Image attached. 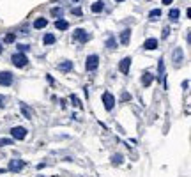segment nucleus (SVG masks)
Here are the masks:
<instances>
[{
  "label": "nucleus",
  "mask_w": 191,
  "mask_h": 177,
  "mask_svg": "<svg viewBox=\"0 0 191 177\" xmlns=\"http://www.w3.org/2000/svg\"><path fill=\"white\" fill-rule=\"evenodd\" d=\"M55 29H57V30H67V29H69V23H67L66 20L58 18V20L55 21Z\"/></svg>",
  "instance_id": "9b49d317"
},
{
  "label": "nucleus",
  "mask_w": 191,
  "mask_h": 177,
  "mask_svg": "<svg viewBox=\"0 0 191 177\" xmlns=\"http://www.w3.org/2000/svg\"><path fill=\"white\" fill-rule=\"evenodd\" d=\"M11 62L16 66V68H25V66L28 64V59H27L25 53H14L11 57Z\"/></svg>",
  "instance_id": "f257e3e1"
},
{
  "label": "nucleus",
  "mask_w": 191,
  "mask_h": 177,
  "mask_svg": "<svg viewBox=\"0 0 191 177\" xmlns=\"http://www.w3.org/2000/svg\"><path fill=\"white\" fill-rule=\"evenodd\" d=\"M11 137L14 140H23L27 137V129L23 126H14V128H11Z\"/></svg>",
  "instance_id": "7ed1b4c3"
},
{
  "label": "nucleus",
  "mask_w": 191,
  "mask_h": 177,
  "mask_svg": "<svg viewBox=\"0 0 191 177\" xmlns=\"http://www.w3.org/2000/svg\"><path fill=\"white\" fill-rule=\"evenodd\" d=\"M103 105L106 108V112H112V110L115 108V98L110 94V92H104L103 94Z\"/></svg>",
  "instance_id": "20e7f679"
},
{
  "label": "nucleus",
  "mask_w": 191,
  "mask_h": 177,
  "mask_svg": "<svg viewBox=\"0 0 191 177\" xmlns=\"http://www.w3.org/2000/svg\"><path fill=\"white\" fill-rule=\"evenodd\" d=\"M168 34H170V29H168V27H165V29H163V39H166V37H168Z\"/></svg>",
  "instance_id": "c756f323"
},
{
  "label": "nucleus",
  "mask_w": 191,
  "mask_h": 177,
  "mask_svg": "<svg viewBox=\"0 0 191 177\" xmlns=\"http://www.w3.org/2000/svg\"><path fill=\"white\" fill-rule=\"evenodd\" d=\"M73 37H74L76 41H80V43H87V41L90 39L89 32H87V30H83V29H76V30L73 32Z\"/></svg>",
  "instance_id": "39448f33"
},
{
  "label": "nucleus",
  "mask_w": 191,
  "mask_h": 177,
  "mask_svg": "<svg viewBox=\"0 0 191 177\" xmlns=\"http://www.w3.org/2000/svg\"><path fill=\"white\" fill-rule=\"evenodd\" d=\"M42 43H44L46 46H50V44H55V36H53V34H46L44 37H42Z\"/></svg>",
  "instance_id": "a211bd4d"
},
{
  "label": "nucleus",
  "mask_w": 191,
  "mask_h": 177,
  "mask_svg": "<svg viewBox=\"0 0 191 177\" xmlns=\"http://www.w3.org/2000/svg\"><path fill=\"white\" fill-rule=\"evenodd\" d=\"M6 145H13V138H0V147Z\"/></svg>",
  "instance_id": "393cba45"
},
{
  "label": "nucleus",
  "mask_w": 191,
  "mask_h": 177,
  "mask_svg": "<svg viewBox=\"0 0 191 177\" xmlns=\"http://www.w3.org/2000/svg\"><path fill=\"white\" fill-rule=\"evenodd\" d=\"M152 80H154V75H149V73H145L143 76H142V83H143V87H149L152 83Z\"/></svg>",
  "instance_id": "f3484780"
},
{
  "label": "nucleus",
  "mask_w": 191,
  "mask_h": 177,
  "mask_svg": "<svg viewBox=\"0 0 191 177\" xmlns=\"http://www.w3.org/2000/svg\"><path fill=\"white\" fill-rule=\"evenodd\" d=\"M19 106H21V114H23V115H25L27 119H32V110H30L28 106H25L23 103H21Z\"/></svg>",
  "instance_id": "6ab92c4d"
},
{
  "label": "nucleus",
  "mask_w": 191,
  "mask_h": 177,
  "mask_svg": "<svg viewBox=\"0 0 191 177\" xmlns=\"http://www.w3.org/2000/svg\"><path fill=\"white\" fill-rule=\"evenodd\" d=\"M129 68H131V57H124L119 62V71L122 75H127V73H129Z\"/></svg>",
  "instance_id": "423d86ee"
},
{
  "label": "nucleus",
  "mask_w": 191,
  "mask_h": 177,
  "mask_svg": "<svg viewBox=\"0 0 191 177\" xmlns=\"http://www.w3.org/2000/svg\"><path fill=\"white\" fill-rule=\"evenodd\" d=\"M172 2H174V0H163V4H166V6H168V4H172Z\"/></svg>",
  "instance_id": "72a5a7b5"
},
{
  "label": "nucleus",
  "mask_w": 191,
  "mask_h": 177,
  "mask_svg": "<svg viewBox=\"0 0 191 177\" xmlns=\"http://www.w3.org/2000/svg\"><path fill=\"white\" fill-rule=\"evenodd\" d=\"M73 14L80 16V14H81V9H80V7H74V9H73Z\"/></svg>",
  "instance_id": "7c9ffc66"
},
{
  "label": "nucleus",
  "mask_w": 191,
  "mask_h": 177,
  "mask_svg": "<svg viewBox=\"0 0 191 177\" xmlns=\"http://www.w3.org/2000/svg\"><path fill=\"white\" fill-rule=\"evenodd\" d=\"M112 163L113 165H120L122 163V154H113V156H112Z\"/></svg>",
  "instance_id": "5701e85b"
},
{
  "label": "nucleus",
  "mask_w": 191,
  "mask_h": 177,
  "mask_svg": "<svg viewBox=\"0 0 191 177\" xmlns=\"http://www.w3.org/2000/svg\"><path fill=\"white\" fill-rule=\"evenodd\" d=\"M129 39H131V29L122 30V34H120V43H122V44H127V43H129Z\"/></svg>",
  "instance_id": "f8f14e48"
},
{
  "label": "nucleus",
  "mask_w": 191,
  "mask_h": 177,
  "mask_svg": "<svg viewBox=\"0 0 191 177\" xmlns=\"http://www.w3.org/2000/svg\"><path fill=\"white\" fill-rule=\"evenodd\" d=\"M71 101H73V105H74V106H78V108H80V106H81V101H80V99H78V98H76V96H74V94H73V96H71Z\"/></svg>",
  "instance_id": "bb28decb"
},
{
  "label": "nucleus",
  "mask_w": 191,
  "mask_h": 177,
  "mask_svg": "<svg viewBox=\"0 0 191 177\" xmlns=\"http://www.w3.org/2000/svg\"><path fill=\"white\" fill-rule=\"evenodd\" d=\"M103 7H104V6H103V2H101V0H97V2H94V4H92V13H101V11H103Z\"/></svg>",
  "instance_id": "aec40b11"
},
{
  "label": "nucleus",
  "mask_w": 191,
  "mask_h": 177,
  "mask_svg": "<svg viewBox=\"0 0 191 177\" xmlns=\"http://www.w3.org/2000/svg\"><path fill=\"white\" fill-rule=\"evenodd\" d=\"M99 66V57L97 55H89L87 60H85V69L87 71H96Z\"/></svg>",
  "instance_id": "f03ea898"
},
{
  "label": "nucleus",
  "mask_w": 191,
  "mask_h": 177,
  "mask_svg": "<svg viewBox=\"0 0 191 177\" xmlns=\"http://www.w3.org/2000/svg\"><path fill=\"white\" fill-rule=\"evenodd\" d=\"M182 87H184V88H186V91H188V87H189V82H188V80H186V82H184V83H182Z\"/></svg>",
  "instance_id": "473e14b6"
},
{
  "label": "nucleus",
  "mask_w": 191,
  "mask_h": 177,
  "mask_svg": "<svg viewBox=\"0 0 191 177\" xmlns=\"http://www.w3.org/2000/svg\"><path fill=\"white\" fill-rule=\"evenodd\" d=\"M168 16H170V20H179V16H181V13H179V9H172V11H170L168 13Z\"/></svg>",
  "instance_id": "4be33fe9"
},
{
  "label": "nucleus",
  "mask_w": 191,
  "mask_h": 177,
  "mask_svg": "<svg viewBox=\"0 0 191 177\" xmlns=\"http://www.w3.org/2000/svg\"><path fill=\"white\" fill-rule=\"evenodd\" d=\"M159 16H161V9H152L151 14H149V20H152V21H154V20H158Z\"/></svg>",
  "instance_id": "412c9836"
},
{
  "label": "nucleus",
  "mask_w": 191,
  "mask_h": 177,
  "mask_svg": "<svg viewBox=\"0 0 191 177\" xmlns=\"http://www.w3.org/2000/svg\"><path fill=\"white\" fill-rule=\"evenodd\" d=\"M0 52H2V46H0Z\"/></svg>",
  "instance_id": "c9c22d12"
},
{
  "label": "nucleus",
  "mask_w": 191,
  "mask_h": 177,
  "mask_svg": "<svg viewBox=\"0 0 191 177\" xmlns=\"http://www.w3.org/2000/svg\"><path fill=\"white\" fill-rule=\"evenodd\" d=\"M143 48H145V50H156V48H158V39L149 37V39L143 43Z\"/></svg>",
  "instance_id": "9d476101"
},
{
  "label": "nucleus",
  "mask_w": 191,
  "mask_h": 177,
  "mask_svg": "<svg viewBox=\"0 0 191 177\" xmlns=\"http://www.w3.org/2000/svg\"><path fill=\"white\" fill-rule=\"evenodd\" d=\"M14 39H16V36H14V34H7V36H6V39H4V41H6V43H13V41H14Z\"/></svg>",
  "instance_id": "cd10ccee"
},
{
  "label": "nucleus",
  "mask_w": 191,
  "mask_h": 177,
  "mask_svg": "<svg viewBox=\"0 0 191 177\" xmlns=\"http://www.w3.org/2000/svg\"><path fill=\"white\" fill-rule=\"evenodd\" d=\"M120 99H122L124 103H126V101H131V94H127V92H122V98H120Z\"/></svg>",
  "instance_id": "c85d7f7f"
},
{
  "label": "nucleus",
  "mask_w": 191,
  "mask_h": 177,
  "mask_svg": "<svg viewBox=\"0 0 191 177\" xmlns=\"http://www.w3.org/2000/svg\"><path fill=\"white\" fill-rule=\"evenodd\" d=\"M58 69H60V71H71V69H73V62H71V60L60 62V64H58Z\"/></svg>",
  "instance_id": "4468645a"
},
{
  "label": "nucleus",
  "mask_w": 191,
  "mask_h": 177,
  "mask_svg": "<svg viewBox=\"0 0 191 177\" xmlns=\"http://www.w3.org/2000/svg\"><path fill=\"white\" fill-rule=\"evenodd\" d=\"M106 48H110V50H115L117 48V41H115V37L113 36H108V37H106Z\"/></svg>",
  "instance_id": "2eb2a0df"
},
{
  "label": "nucleus",
  "mask_w": 191,
  "mask_h": 177,
  "mask_svg": "<svg viewBox=\"0 0 191 177\" xmlns=\"http://www.w3.org/2000/svg\"><path fill=\"white\" fill-rule=\"evenodd\" d=\"M158 71H159V78H161V82H163V83H165V87H166V82H165V59H159Z\"/></svg>",
  "instance_id": "ddd939ff"
},
{
  "label": "nucleus",
  "mask_w": 191,
  "mask_h": 177,
  "mask_svg": "<svg viewBox=\"0 0 191 177\" xmlns=\"http://www.w3.org/2000/svg\"><path fill=\"white\" fill-rule=\"evenodd\" d=\"M46 25H48V20H46V18H37V20L34 21V27H35V29H44Z\"/></svg>",
  "instance_id": "dca6fc26"
},
{
  "label": "nucleus",
  "mask_w": 191,
  "mask_h": 177,
  "mask_svg": "<svg viewBox=\"0 0 191 177\" xmlns=\"http://www.w3.org/2000/svg\"><path fill=\"white\" fill-rule=\"evenodd\" d=\"M25 165H27V163H25L23 160H11V161H9V170H11V172H19Z\"/></svg>",
  "instance_id": "0eeeda50"
},
{
  "label": "nucleus",
  "mask_w": 191,
  "mask_h": 177,
  "mask_svg": "<svg viewBox=\"0 0 191 177\" xmlns=\"http://www.w3.org/2000/svg\"><path fill=\"white\" fill-rule=\"evenodd\" d=\"M51 14L57 16V18H60V16H62V9H60V7H53V9H51Z\"/></svg>",
  "instance_id": "a878e982"
},
{
  "label": "nucleus",
  "mask_w": 191,
  "mask_h": 177,
  "mask_svg": "<svg viewBox=\"0 0 191 177\" xmlns=\"http://www.w3.org/2000/svg\"><path fill=\"white\" fill-rule=\"evenodd\" d=\"M182 60H184L182 48H175V50H174V66H175V68H179V66L182 64Z\"/></svg>",
  "instance_id": "6e6552de"
},
{
  "label": "nucleus",
  "mask_w": 191,
  "mask_h": 177,
  "mask_svg": "<svg viewBox=\"0 0 191 177\" xmlns=\"http://www.w3.org/2000/svg\"><path fill=\"white\" fill-rule=\"evenodd\" d=\"M18 50H19V53H25V52L30 50V46H28V44H25V43H21V44H18Z\"/></svg>",
  "instance_id": "b1692460"
},
{
  "label": "nucleus",
  "mask_w": 191,
  "mask_h": 177,
  "mask_svg": "<svg viewBox=\"0 0 191 177\" xmlns=\"http://www.w3.org/2000/svg\"><path fill=\"white\" fill-rule=\"evenodd\" d=\"M13 83V73H9V71H2L0 73V85H11Z\"/></svg>",
  "instance_id": "1a4fd4ad"
},
{
  "label": "nucleus",
  "mask_w": 191,
  "mask_h": 177,
  "mask_svg": "<svg viewBox=\"0 0 191 177\" xmlns=\"http://www.w3.org/2000/svg\"><path fill=\"white\" fill-rule=\"evenodd\" d=\"M115 2H124V0H115Z\"/></svg>",
  "instance_id": "f704fd0d"
},
{
  "label": "nucleus",
  "mask_w": 191,
  "mask_h": 177,
  "mask_svg": "<svg viewBox=\"0 0 191 177\" xmlns=\"http://www.w3.org/2000/svg\"><path fill=\"white\" fill-rule=\"evenodd\" d=\"M4 101H6V98H4V96H0V108H4V106H6Z\"/></svg>",
  "instance_id": "2f4dec72"
}]
</instances>
